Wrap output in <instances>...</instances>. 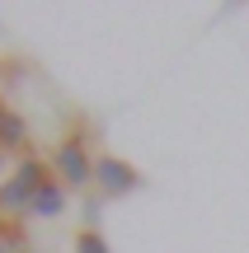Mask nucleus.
Returning <instances> with one entry per match:
<instances>
[{
  "mask_svg": "<svg viewBox=\"0 0 249 253\" xmlns=\"http://www.w3.org/2000/svg\"><path fill=\"white\" fill-rule=\"evenodd\" d=\"M52 169H56V178H61V188H85V183H94V155H90V145H85L80 131L66 136L52 150Z\"/></svg>",
  "mask_w": 249,
  "mask_h": 253,
  "instance_id": "obj_1",
  "label": "nucleus"
},
{
  "mask_svg": "<svg viewBox=\"0 0 249 253\" xmlns=\"http://www.w3.org/2000/svg\"><path fill=\"white\" fill-rule=\"evenodd\" d=\"M43 183H47V164L43 160H24L14 178L0 183V211H28Z\"/></svg>",
  "mask_w": 249,
  "mask_h": 253,
  "instance_id": "obj_2",
  "label": "nucleus"
},
{
  "mask_svg": "<svg viewBox=\"0 0 249 253\" xmlns=\"http://www.w3.org/2000/svg\"><path fill=\"white\" fill-rule=\"evenodd\" d=\"M146 178H141L127 160H118V155H94V188H99V197H127Z\"/></svg>",
  "mask_w": 249,
  "mask_h": 253,
  "instance_id": "obj_3",
  "label": "nucleus"
},
{
  "mask_svg": "<svg viewBox=\"0 0 249 253\" xmlns=\"http://www.w3.org/2000/svg\"><path fill=\"white\" fill-rule=\"evenodd\" d=\"M28 211H33V216H43V220L61 216V211H66V188H61V183H52V178H47L43 188H38V197H33V207H28Z\"/></svg>",
  "mask_w": 249,
  "mask_h": 253,
  "instance_id": "obj_4",
  "label": "nucleus"
},
{
  "mask_svg": "<svg viewBox=\"0 0 249 253\" xmlns=\"http://www.w3.org/2000/svg\"><path fill=\"white\" fill-rule=\"evenodd\" d=\"M24 141H28L24 118H19L14 108H5V103H0V150H19Z\"/></svg>",
  "mask_w": 249,
  "mask_h": 253,
  "instance_id": "obj_5",
  "label": "nucleus"
},
{
  "mask_svg": "<svg viewBox=\"0 0 249 253\" xmlns=\"http://www.w3.org/2000/svg\"><path fill=\"white\" fill-rule=\"evenodd\" d=\"M75 253H108V244H103L99 230H80L75 235Z\"/></svg>",
  "mask_w": 249,
  "mask_h": 253,
  "instance_id": "obj_6",
  "label": "nucleus"
}]
</instances>
